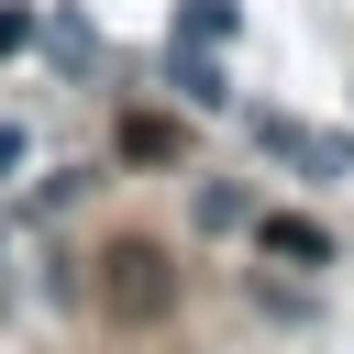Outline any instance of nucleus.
<instances>
[{"instance_id":"nucleus-1","label":"nucleus","mask_w":354,"mask_h":354,"mask_svg":"<svg viewBox=\"0 0 354 354\" xmlns=\"http://www.w3.org/2000/svg\"><path fill=\"white\" fill-rule=\"evenodd\" d=\"M100 299H111L122 321H155V310L177 299V266H166V243H111V254H100Z\"/></svg>"},{"instance_id":"nucleus-7","label":"nucleus","mask_w":354,"mask_h":354,"mask_svg":"<svg viewBox=\"0 0 354 354\" xmlns=\"http://www.w3.org/2000/svg\"><path fill=\"white\" fill-rule=\"evenodd\" d=\"M11 44H33V11H0V55H11Z\"/></svg>"},{"instance_id":"nucleus-2","label":"nucleus","mask_w":354,"mask_h":354,"mask_svg":"<svg viewBox=\"0 0 354 354\" xmlns=\"http://www.w3.org/2000/svg\"><path fill=\"white\" fill-rule=\"evenodd\" d=\"M254 155H277V166H299V177H354V144H343V133H310V122H288V111H254Z\"/></svg>"},{"instance_id":"nucleus-5","label":"nucleus","mask_w":354,"mask_h":354,"mask_svg":"<svg viewBox=\"0 0 354 354\" xmlns=\"http://www.w3.org/2000/svg\"><path fill=\"white\" fill-rule=\"evenodd\" d=\"M177 44H232V0H177Z\"/></svg>"},{"instance_id":"nucleus-8","label":"nucleus","mask_w":354,"mask_h":354,"mask_svg":"<svg viewBox=\"0 0 354 354\" xmlns=\"http://www.w3.org/2000/svg\"><path fill=\"white\" fill-rule=\"evenodd\" d=\"M11 166H22V133H11V122H0V177H11Z\"/></svg>"},{"instance_id":"nucleus-6","label":"nucleus","mask_w":354,"mask_h":354,"mask_svg":"<svg viewBox=\"0 0 354 354\" xmlns=\"http://www.w3.org/2000/svg\"><path fill=\"white\" fill-rule=\"evenodd\" d=\"M44 44H55L66 66H88V55H100V33H88V22H44Z\"/></svg>"},{"instance_id":"nucleus-9","label":"nucleus","mask_w":354,"mask_h":354,"mask_svg":"<svg viewBox=\"0 0 354 354\" xmlns=\"http://www.w3.org/2000/svg\"><path fill=\"white\" fill-rule=\"evenodd\" d=\"M0 254H11V221H0Z\"/></svg>"},{"instance_id":"nucleus-3","label":"nucleus","mask_w":354,"mask_h":354,"mask_svg":"<svg viewBox=\"0 0 354 354\" xmlns=\"http://www.w3.org/2000/svg\"><path fill=\"white\" fill-rule=\"evenodd\" d=\"M166 77H177V100H188V111H232V77H221V55H210V44H166Z\"/></svg>"},{"instance_id":"nucleus-4","label":"nucleus","mask_w":354,"mask_h":354,"mask_svg":"<svg viewBox=\"0 0 354 354\" xmlns=\"http://www.w3.org/2000/svg\"><path fill=\"white\" fill-rule=\"evenodd\" d=\"M266 254H277V266H321L332 243H321V221H288V210H277V221H266Z\"/></svg>"}]
</instances>
